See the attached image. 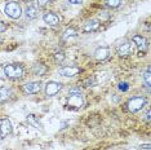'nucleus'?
Returning a JSON list of instances; mask_svg holds the SVG:
<instances>
[{"instance_id":"obj_1","label":"nucleus","mask_w":151,"mask_h":150,"mask_svg":"<svg viewBox=\"0 0 151 150\" xmlns=\"http://www.w3.org/2000/svg\"><path fill=\"white\" fill-rule=\"evenodd\" d=\"M4 74L9 79H21L23 76V67L19 63H9L4 66Z\"/></svg>"},{"instance_id":"obj_2","label":"nucleus","mask_w":151,"mask_h":150,"mask_svg":"<svg viewBox=\"0 0 151 150\" xmlns=\"http://www.w3.org/2000/svg\"><path fill=\"white\" fill-rule=\"evenodd\" d=\"M4 12L5 14L12 19H18L22 14V8L21 5L18 4L17 1H9L5 4V8H4Z\"/></svg>"},{"instance_id":"obj_3","label":"nucleus","mask_w":151,"mask_h":150,"mask_svg":"<svg viewBox=\"0 0 151 150\" xmlns=\"http://www.w3.org/2000/svg\"><path fill=\"white\" fill-rule=\"evenodd\" d=\"M84 105V98L81 96L80 89H73L70 92V96H68V106L74 107V109H80Z\"/></svg>"},{"instance_id":"obj_4","label":"nucleus","mask_w":151,"mask_h":150,"mask_svg":"<svg viewBox=\"0 0 151 150\" xmlns=\"http://www.w3.org/2000/svg\"><path fill=\"white\" fill-rule=\"evenodd\" d=\"M146 105V98L143 96H136V97H132L129 98L128 102H127V109H128L129 111L132 112H136L141 110V109H143V106Z\"/></svg>"},{"instance_id":"obj_5","label":"nucleus","mask_w":151,"mask_h":150,"mask_svg":"<svg viewBox=\"0 0 151 150\" xmlns=\"http://www.w3.org/2000/svg\"><path fill=\"white\" fill-rule=\"evenodd\" d=\"M62 89V84L58 83V81H54V80H50L45 84V93L48 97H53Z\"/></svg>"},{"instance_id":"obj_6","label":"nucleus","mask_w":151,"mask_h":150,"mask_svg":"<svg viewBox=\"0 0 151 150\" xmlns=\"http://www.w3.org/2000/svg\"><path fill=\"white\" fill-rule=\"evenodd\" d=\"M42 91V83L40 81H29L23 86V92L27 94H35Z\"/></svg>"},{"instance_id":"obj_7","label":"nucleus","mask_w":151,"mask_h":150,"mask_svg":"<svg viewBox=\"0 0 151 150\" xmlns=\"http://www.w3.org/2000/svg\"><path fill=\"white\" fill-rule=\"evenodd\" d=\"M12 123L8 118H4L0 123V138H5L8 135L12 133Z\"/></svg>"},{"instance_id":"obj_8","label":"nucleus","mask_w":151,"mask_h":150,"mask_svg":"<svg viewBox=\"0 0 151 150\" xmlns=\"http://www.w3.org/2000/svg\"><path fill=\"white\" fill-rule=\"evenodd\" d=\"M132 42L139 49V56H142V53H145V50L147 49V40L142 35H134L132 38Z\"/></svg>"},{"instance_id":"obj_9","label":"nucleus","mask_w":151,"mask_h":150,"mask_svg":"<svg viewBox=\"0 0 151 150\" xmlns=\"http://www.w3.org/2000/svg\"><path fill=\"white\" fill-rule=\"evenodd\" d=\"M133 52H134V47H133V44L129 43V42H125L118 47L119 56H129V54H132Z\"/></svg>"},{"instance_id":"obj_10","label":"nucleus","mask_w":151,"mask_h":150,"mask_svg":"<svg viewBox=\"0 0 151 150\" xmlns=\"http://www.w3.org/2000/svg\"><path fill=\"white\" fill-rule=\"evenodd\" d=\"M80 73V69L76 66H65L62 69H60V75L66 78H73L75 75H78Z\"/></svg>"},{"instance_id":"obj_11","label":"nucleus","mask_w":151,"mask_h":150,"mask_svg":"<svg viewBox=\"0 0 151 150\" xmlns=\"http://www.w3.org/2000/svg\"><path fill=\"white\" fill-rule=\"evenodd\" d=\"M43 19H44V22H45L47 25H49V26H56V25L60 23V17H58L56 13H53V12L45 13V14L43 16Z\"/></svg>"},{"instance_id":"obj_12","label":"nucleus","mask_w":151,"mask_h":150,"mask_svg":"<svg viewBox=\"0 0 151 150\" xmlns=\"http://www.w3.org/2000/svg\"><path fill=\"white\" fill-rule=\"evenodd\" d=\"M109 56H110V49L107 47H99L94 52V57L98 61H105L106 58H109Z\"/></svg>"},{"instance_id":"obj_13","label":"nucleus","mask_w":151,"mask_h":150,"mask_svg":"<svg viewBox=\"0 0 151 150\" xmlns=\"http://www.w3.org/2000/svg\"><path fill=\"white\" fill-rule=\"evenodd\" d=\"M99 27V21L98 19H89L84 23V32H92V31H96V30H98Z\"/></svg>"},{"instance_id":"obj_14","label":"nucleus","mask_w":151,"mask_h":150,"mask_svg":"<svg viewBox=\"0 0 151 150\" xmlns=\"http://www.w3.org/2000/svg\"><path fill=\"white\" fill-rule=\"evenodd\" d=\"M11 94H12L11 88H8V87H1L0 88V104L8 101L9 97H11Z\"/></svg>"},{"instance_id":"obj_15","label":"nucleus","mask_w":151,"mask_h":150,"mask_svg":"<svg viewBox=\"0 0 151 150\" xmlns=\"http://www.w3.org/2000/svg\"><path fill=\"white\" fill-rule=\"evenodd\" d=\"M37 8L36 6H34V5H29L26 8V11H25V14H26V17L29 19H34V18H36L37 17Z\"/></svg>"},{"instance_id":"obj_16","label":"nucleus","mask_w":151,"mask_h":150,"mask_svg":"<svg viewBox=\"0 0 151 150\" xmlns=\"http://www.w3.org/2000/svg\"><path fill=\"white\" fill-rule=\"evenodd\" d=\"M27 122H29V124H31L32 127H35L37 129H43L42 123H40V120L35 117V115H32V114L27 115Z\"/></svg>"},{"instance_id":"obj_17","label":"nucleus","mask_w":151,"mask_h":150,"mask_svg":"<svg viewBox=\"0 0 151 150\" xmlns=\"http://www.w3.org/2000/svg\"><path fill=\"white\" fill-rule=\"evenodd\" d=\"M32 71H34V74L35 75H44L45 74V71H47V67L44 66V65H42V63H36V65H34Z\"/></svg>"},{"instance_id":"obj_18","label":"nucleus","mask_w":151,"mask_h":150,"mask_svg":"<svg viewBox=\"0 0 151 150\" xmlns=\"http://www.w3.org/2000/svg\"><path fill=\"white\" fill-rule=\"evenodd\" d=\"M71 38H76V30L75 29H67L66 31L63 32V39L65 40H68V39H71Z\"/></svg>"},{"instance_id":"obj_19","label":"nucleus","mask_w":151,"mask_h":150,"mask_svg":"<svg viewBox=\"0 0 151 150\" xmlns=\"http://www.w3.org/2000/svg\"><path fill=\"white\" fill-rule=\"evenodd\" d=\"M105 4L109 8H118L122 4V0H105Z\"/></svg>"},{"instance_id":"obj_20","label":"nucleus","mask_w":151,"mask_h":150,"mask_svg":"<svg viewBox=\"0 0 151 150\" xmlns=\"http://www.w3.org/2000/svg\"><path fill=\"white\" fill-rule=\"evenodd\" d=\"M150 78H151V74H150V67H147L146 71H145V73H143V80H145V83H146L147 88H150V84H151Z\"/></svg>"},{"instance_id":"obj_21","label":"nucleus","mask_w":151,"mask_h":150,"mask_svg":"<svg viewBox=\"0 0 151 150\" xmlns=\"http://www.w3.org/2000/svg\"><path fill=\"white\" fill-rule=\"evenodd\" d=\"M65 58H66V56H65L63 52H57L56 54H54V60H56L57 63H62Z\"/></svg>"},{"instance_id":"obj_22","label":"nucleus","mask_w":151,"mask_h":150,"mask_svg":"<svg viewBox=\"0 0 151 150\" xmlns=\"http://www.w3.org/2000/svg\"><path fill=\"white\" fill-rule=\"evenodd\" d=\"M70 4H74V5H80L83 3V0H68Z\"/></svg>"},{"instance_id":"obj_23","label":"nucleus","mask_w":151,"mask_h":150,"mask_svg":"<svg viewBox=\"0 0 151 150\" xmlns=\"http://www.w3.org/2000/svg\"><path fill=\"white\" fill-rule=\"evenodd\" d=\"M5 30H6V25H5L4 22L0 21V32H4Z\"/></svg>"},{"instance_id":"obj_24","label":"nucleus","mask_w":151,"mask_h":150,"mask_svg":"<svg viewBox=\"0 0 151 150\" xmlns=\"http://www.w3.org/2000/svg\"><path fill=\"white\" fill-rule=\"evenodd\" d=\"M48 3H49V0H37V4L40 6H44L45 4H48Z\"/></svg>"},{"instance_id":"obj_25","label":"nucleus","mask_w":151,"mask_h":150,"mask_svg":"<svg viewBox=\"0 0 151 150\" xmlns=\"http://www.w3.org/2000/svg\"><path fill=\"white\" fill-rule=\"evenodd\" d=\"M119 88H120V89H123V91H127V89H128V84H127V83H120Z\"/></svg>"},{"instance_id":"obj_26","label":"nucleus","mask_w":151,"mask_h":150,"mask_svg":"<svg viewBox=\"0 0 151 150\" xmlns=\"http://www.w3.org/2000/svg\"><path fill=\"white\" fill-rule=\"evenodd\" d=\"M146 120L147 122L150 120V110H147V112H146Z\"/></svg>"},{"instance_id":"obj_27","label":"nucleus","mask_w":151,"mask_h":150,"mask_svg":"<svg viewBox=\"0 0 151 150\" xmlns=\"http://www.w3.org/2000/svg\"><path fill=\"white\" fill-rule=\"evenodd\" d=\"M142 148H143V149H146V150H149V149H150V145H149V144H146V145H143Z\"/></svg>"},{"instance_id":"obj_28","label":"nucleus","mask_w":151,"mask_h":150,"mask_svg":"<svg viewBox=\"0 0 151 150\" xmlns=\"http://www.w3.org/2000/svg\"><path fill=\"white\" fill-rule=\"evenodd\" d=\"M25 1H32V0H25Z\"/></svg>"}]
</instances>
